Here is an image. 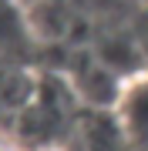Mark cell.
Instances as JSON below:
<instances>
[{
  "instance_id": "6da1fadb",
  "label": "cell",
  "mask_w": 148,
  "mask_h": 151,
  "mask_svg": "<svg viewBox=\"0 0 148 151\" xmlns=\"http://www.w3.org/2000/svg\"><path fill=\"white\" fill-rule=\"evenodd\" d=\"M131 118H135V128H138V131H148V87L135 97V104H131Z\"/></svg>"
}]
</instances>
